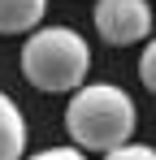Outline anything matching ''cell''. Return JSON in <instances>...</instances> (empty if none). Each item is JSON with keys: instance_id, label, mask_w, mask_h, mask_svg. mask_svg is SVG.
<instances>
[{"instance_id": "1", "label": "cell", "mask_w": 156, "mask_h": 160, "mask_svg": "<svg viewBox=\"0 0 156 160\" xmlns=\"http://www.w3.org/2000/svg\"><path fill=\"white\" fill-rule=\"evenodd\" d=\"M134 126H139L134 100L122 87H113V82H82L70 95L65 130L74 138V147H82V152H100L104 156V152L130 143Z\"/></svg>"}, {"instance_id": "2", "label": "cell", "mask_w": 156, "mask_h": 160, "mask_svg": "<svg viewBox=\"0 0 156 160\" xmlns=\"http://www.w3.org/2000/svg\"><path fill=\"white\" fill-rule=\"evenodd\" d=\"M22 74L35 91H78L91 74V48L74 26H35L22 43Z\"/></svg>"}, {"instance_id": "3", "label": "cell", "mask_w": 156, "mask_h": 160, "mask_svg": "<svg viewBox=\"0 0 156 160\" xmlns=\"http://www.w3.org/2000/svg\"><path fill=\"white\" fill-rule=\"evenodd\" d=\"M96 35L113 48H134L152 35V4L148 0H96Z\"/></svg>"}, {"instance_id": "4", "label": "cell", "mask_w": 156, "mask_h": 160, "mask_svg": "<svg viewBox=\"0 0 156 160\" xmlns=\"http://www.w3.org/2000/svg\"><path fill=\"white\" fill-rule=\"evenodd\" d=\"M22 152H26V117L0 91V160H22Z\"/></svg>"}, {"instance_id": "5", "label": "cell", "mask_w": 156, "mask_h": 160, "mask_svg": "<svg viewBox=\"0 0 156 160\" xmlns=\"http://www.w3.org/2000/svg\"><path fill=\"white\" fill-rule=\"evenodd\" d=\"M48 0H0V35H30L44 22Z\"/></svg>"}, {"instance_id": "6", "label": "cell", "mask_w": 156, "mask_h": 160, "mask_svg": "<svg viewBox=\"0 0 156 160\" xmlns=\"http://www.w3.org/2000/svg\"><path fill=\"white\" fill-rule=\"evenodd\" d=\"M139 78H143V87L156 95V39H148V48L139 56Z\"/></svg>"}, {"instance_id": "7", "label": "cell", "mask_w": 156, "mask_h": 160, "mask_svg": "<svg viewBox=\"0 0 156 160\" xmlns=\"http://www.w3.org/2000/svg\"><path fill=\"white\" fill-rule=\"evenodd\" d=\"M104 160H156V147H143V143H122V147L104 152Z\"/></svg>"}, {"instance_id": "8", "label": "cell", "mask_w": 156, "mask_h": 160, "mask_svg": "<svg viewBox=\"0 0 156 160\" xmlns=\"http://www.w3.org/2000/svg\"><path fill=\"white\" fill-rule=\"evenodd\" d=\"M30 160H87L82 147H48V152H35Z\"/></svg>"}]
</instances>
